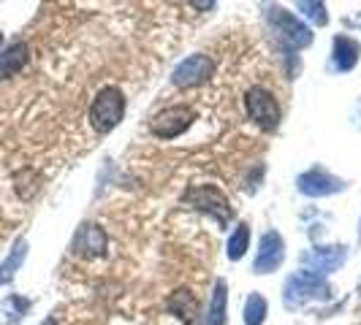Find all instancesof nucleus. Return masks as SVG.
<instances>
[{"mask_svg":"<svg viewBox=\"0 0 361 325\" xmlns=\"http://www.w3.org/2000/svg\"><path fill=\"white\" fill-rule=\"evenodd\" d=\"M267 25H269L271 36L280 44H286L288 49H307L312 44L310 27L299 17H293L283 6H269L267 8Z\"/></svg>","mask_w":361,"mask_h":325,"instance_id":"f257e3e1","label":"nucleus"},{"mask_svg":"<svg viewBox=\"0 0 361 325\" xmlns=\"http://www.w3.org/2000/svg\"><path fill=\"white\" fill-rule=\"evenodd\" d=\"M331 298V285L324 276L310 274V271H299L288 276L286 288H283V304L286 309H299L307 301H329Z\"/></svg>","mask_w":361,"mask_h":325,"instance_id":"f03ea898","label":"nucleus"},{"mask_svg":"<svg viewBox=\"0 0 361 325\" xmlns=\"http://www.w3.org/2000/svg\"><path fill=\"white\" fill-rule=\"evenodd\" d=\"M123 117H126V95H123V90L114 87V84L101 87L90 103V125L98 133H109V130H114L120 125Z\"/></svg>","mask_w":361,"mask_h":325,"instance_id":"7ed1b4c3","label":"nucleus"},{"mask_svg":"<svg viewBox=\"0 0 361 325\" xmlns=\"http://www.w3.org/2000/svg\"><path fill=\"white\" fill-rule=\"evenodd\" d=\"M182 200H185V203H190L193 209L204 212V215H209L220 228H226V225H228V219L234 217V209H231L228 198L217 190L215 184H199V187H190V190L182 196Z\"/></svg>","mask_w":361,"mask_h":325,"instance_id":"20e7f679","label":"nucleus"},{"mask_svg":"<svg viewBox=\"0 0 361 325\" xmlns=\"http://www.w3.org/2000/svg\"><path fill=\"white\" fill-rule=\"evenodd\" d=\"M245 106H247L250 120L261 130H267V133L277 130V125H280V106H277V98L267 87H250L247 95H245Z\"/></svg>","mask_w":361,"mask_h":325,"instance_id":"39448f33","label":"nucleus"},{"mask_svg":"<svg viewBox=\"0 0 361 325\" xmlns=\"http://www.w3.org/2000/svg\"><path fill=\"white\" fill-rule=\"evenodd\" d=\"M193 108L188 106H169L163 108V111H158L152 120H149V130L158 136V139H177V136H182L188 127L193 125Z\"/></svg>","mask_w":361,"mask_h":325,"instance_id":"423d86ee","label":"nucleus"},{"mask_svg":"<svg viewBox=\"0 0 361 325\" xmlns=\"http://www.w3.org/2000/svg\"><path fill=\"white\" fill-rule=\"evenodd\" d=\"M215 71V63L207 57V54H190L188 60H182L180 65L171 73V84L180 87V90H188V87H199L204 84Z\"/></svg>","mask_w":361,"mask_h":325,"instance_id":"0eeeda50","label":"nucleus"},{"mask_svg":"<svg viewBox=\"0 0 361 325\" xmlns=\"http://www.w3.org/2000/svg\"><path fill=\"white\" fill-rule=\"evenodd\" d=\"M296 187H299V193H305L310 198H324V196H334V193L345 190V181L329 174L326 168H310L305 174H299Z\"/></svg>","mask_w":361,"mask_h":325,"instance_id":"6e6552de","label":"nucleus"},{"mask_svg":"<svg viewBox=\"0 0 361 325\" xmlns=\"http://www.w3.org/2000/svg\"><path fill=\"white\" fill-rule=\"evenodd\" d=\"M286 260V241L277 231H267L258 241V253L253 260L255 274H269V271L280 269Z\"/></svg>","mask_w":361,"mask_h":325,"instance_id":"1a4fd4ad","label":"nucleus"},{"mask_svg":"<svg viewBox=\"0 0 361 325\" xmlns=\"http://www.w3.org/2000/svg\"><path fill=\"white\" fill-rule=\"evenodd\" d=\"M345 257H348L345 247H318V250H307L302 255V263H305V271H310V274L326 276V274L340 269Z\"/></svg>","mask_w":361,"mask_h":325,"instance_id":"9d476101","label":"nucleus"},{"mask_svg":"<svg viewBox=\"0 0 361 325\" xmlns=\"http://www.w3.org/2000/svg\"><path fill=\"white\" fill-rule=\"evenodd\" d=\"M104 250H106V234L98 225H82L73 238V253L92 257V255H104Z\"/></svg>","mask_w":361,"mask_h":325,"instance_id":"9b49d317","label":"nucleus"},{"mask_svg":"<svg viewBox=\"0 0 361 325\" xmlns=\"http://www.w3.org/2000/svg\"><path fill=\"white\" fill-rule=\"evenodd\" d=\"M359 44L348 36H337L334 38V52H331V68L340 73H348L356 68L359 63Z\"/></svg>","mask_w":361,"mask_h":325,"instance_id":"f8f14e48","label":"nucleus"},{"mask_svg":"<svg viewBox=\"0 0 361 325\" xmlns=\"http://www.w3.org/2000/svg\"><path fill=\"white\" fill-rule=\"evenodd\" d=\"M166 307H169L171 314H177V317L185 320L188 325H196V320H199V301L193 298V293H190V290H185V288L174 290V293L169 295Z\"/></svg>","mask_w":361,"mask_h":325,"instance_id":"ddd939ff","label":"nucleus"},{"mask_svg":"<svg viewBox=\"0 0 361 325\" xmlns=\"http://www.w3.org/2000/svg\"><path fill=\"white\" fill-rule=\"evenodd\" d=\"M27 54H30V49H27V44H11L8 49H3L0 52V79H6V76H14L17 71H22L25 68V63H27Z\"/></svg>","mask_w":361,"mask_h":325,"instance_id":"4468645a","label":"nucleus"},{"mask_svg":"<svg viewBox=\"0 0 361 325\" xmlns=\"http://www.w3.org/2000/svg\"><path fill=\"white\" fill-rule=\"evenodd\" d=\"M226 304H228V285L223 279H217L212 298H209V309H207V325H228Z\"/></svg>","mask_w":361,"mask_h":325,"instance_id":"2eb2a0df","label":"nucleus"},{"mask_svg":"<svg viewBox=\"0 0 361 325\" xmlns=\"http://www.w3.org/2000/svg\"><path fill=\"white\" fill-rule=\"evenodd\" d=\"M247 247H250V225L247 222H239L234 228V234L228 236V257L231 260H242L245 253H247Z\"/></svg>","mask_w":361,"mask_h":325,"instance_id":"dca6fc26","label":"nucleus"},{"mask_svg":"<svg viewBox=\"0 0 361 325\" xmlns=\"http://www.w3.org/2000/svg\"><path fill=\"white\" fill-rule=\"evenodd\" d=\"M25 255H27V241L19 238L17 244H14V250H11V255L6 257V263L0 266V285L14 279V274H17V269L22 266V260H25Z\"/></svg>","mask_w":361,"mask_h":325,"instance_id":"f3484780","label":"nucleus"},{"mask_svg":"<svg viewBox=\"0 0 361 325\" xmlns=\"http://www.w3.org/2000/svg\"><path fill=\"white\" fill-rule=\"evenodd\" d=\"M267 320V298L261 293H253L245 301V325H264Z\"/></svg>","mask_w":361,"mask_h":325,"instance_id":"a211bd4d","label":"nucleus"},{"mask_svg":"<svg viewBox=\"0 0 361 325\" xmlns=\"http://www.w3.org/2000/svg\"><path fill=\"white\" fill-rule=\"evenodd\" d=\"M296 8H299L305 17L312 19V22H318V25H326V22H329V14H326L324 3H307V0H299V3H296Z\"/></svg>","mask_w":361,"mask_h":325,"instance_id":"6ab92c4d","label":"nucleus"},{"mask_svg":"<svg viewBox=\"0 0 361 325\" xmlns=\"http://www.w3.org/2000/svg\"><path fill=\"white\" fill-rule=\"evenodd\" d=\"M359 238H361V228H359Z\"/></svg>","mask_w":361,"mask_h":325,"instance_id":"aec40b11","label":"nucleus"},{"mask_svg":"<svg viewBox=\"0 0 361 325\" xmlns=\"http://www.w3.org/2000/svg\"><path fill=\"white\" fill-rule=\"evenodd\" d=\"M359 293H361V282H359Z\"/></svg>","mask_w":361,"mask_h":325,"instance_id":"412c9836","label":"nucleus"},{"mask_svg":"<svg viewBox=\"0 0 361 325\" xmlns=\"http://www.w3.org/2000/svg\"><path fill=\"white\" fill-rule=\"evenodd\" d=\"M0 41H3V36H0Z\"/></svg>","mask_w":361,"mask_h":325,"instance_id":"4be33fe9","label":"nucleus"}]
</instances>
